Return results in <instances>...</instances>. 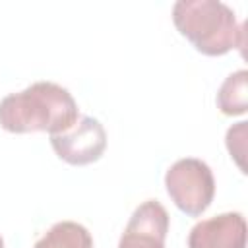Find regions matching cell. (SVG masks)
Listing matches in <instances>:
<instances>
[{
  "label": "cell",
  "mask_w": 248,
  "mask_h": 248,
  "mask_svg": "<svg viewBox=\"0 0 248 248\" xmlns=\"http://www.w3.org/2000/svg\"><path fill=\"white\" fill-rule=\"evenodd\" d=\"M72 93L54 81H35L0 101V126L10 134H62L78 122Z\"/></svg>",
  "instance_id": "obj_1"
},
{
  "label": "cell",
  "mask_w": 248,
  "mask_h": 248,
  "mask_svg": "<svg viewBox=\"0 0 248 248\" xmlns=\"http://www.w3.org/2000/svg\"><path fill=\"white\" fill-rule=\"evenodd\" d=\"M172 23L192 46L205 56H223L244 46V29L234 12L217 0H178Z\"/></svg>",
  "instance_id": "obj_2"
},
{
  "label": "cell",
  "mask_w": 248,
  "mask_h": 248,
  "mask_svg": "<svg viewBox=\"0 0 248 248\" xmlns=\"http://www.w3.org/2000/svg\"><path fill=\"white\" fill-rule=\"evenodd\" d=\"M165 188L172 203L182 213L200 217L211 205L215 196L213 170L202 159H178L165 174Z\"/></svg>",
  "instance_id": "obj_3"
},
{
  "label": "cell",
  "mask_w": 248,
  "mask_h": 248,
  "mask_svg": "<svg viewBox=\"0 0 248 248\" xmlns=\"http://www.w3.org/2000/svg\"><path fill=\"white\" fill-rule=\"evenodd\" d=\"M50 145L64 163L83 167L103 157L107 149V132L97 118L81 116L70 130L52 134Z\"/></svg>",
  "instance_id": "obj_4"
},
{
  "label": "cell",
  "mask_w": 248,
  "mask_h": 248,
  "mask_svg": "<svg viewBox=\"0 0 248 248\" xmlns=\"http://www.w3.org/2000/svg\"><path fill=\"white\" fill-rule=\"evenodd\" d=\"M167 232V209L157 200H145L134 209L118 240V248H165Z\"/></svg>",
  "instance_id": "obj_5"
},
{
  "label": "cell",
  "mask_w": 248,
  "mask_h": 248,
  "mask_svg": "<svg viewBox=\"0 0 248 248\" xmlns=\"http://www.w3.org/2000/svg\"><path fill=\"white\" fill-rule=\"evenodd\" d=\"M188 248H246V221L238 211L200 221L188 234Z\"/></svg>",
  "instance_id": "obj_6"
},
{
  "label": "cell",
  "mask_w": 248,
  "mask_h": 248,
  "mask_svg": "<svg viewBox=\"0 0 248 248\" xmlns=\"http://www.w3.org/2000/svg\"><path fill=\"white\" fill-rule=\"evenodd\" d=\"M33 248H93L91 232L76 221L54 223Z\"/></svg>",
  "instance_id": "obj_7"
},
{
  "label": "cell",
  "mask_w": 248,
  "mask_h": 248,
  "mask_svg": "<svg viewBox=\"0 0 248 248\" xmlns=\"http://www.w3.org/2000/svg\"><path fill=\"white\" fill-rule=\"evenodd\" d=\"M217 108L225 116H238L248 110V72L231 74L217 91Z\"/></svg>",
  "instance_id": "obj_8"
},
{
  "label": "cell",
  "mask_w": 248,
  "mask_h": 248,
  "mask_svg": "<svg viewBox=\"0 0 248 248\" xmlns=\"http://www.w3.org/2000/svg\"><path fill=\"white\" fill-rule=\"evenodd\" d=\"M0 248H4V240H2V236H0Z\"/></svg>",
  "instance_id": "obj_9"
}]
</instances>
